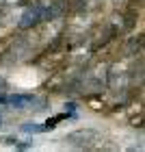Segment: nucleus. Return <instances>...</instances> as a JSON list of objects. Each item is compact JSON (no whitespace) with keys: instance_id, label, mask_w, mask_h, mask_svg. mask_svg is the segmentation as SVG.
Wrapping results in <instances>:
<instances>
[{"instance_id":"obj_6","label":"nucleus","mask_w":145,"mask_h":152,"mask_svg":"<svg viewBox=\"0 0 145 152\" xmlns=\"http://www.w3.org/2000/svg\"><path fill=\"white\" fill-rule=\"evenodd\" d=\"M126 2H128V0H113L115 7H121V4H126Z\"/></svg>"},{"instance_id":"obj_1","label":"nucleus","mask_w":145,"mask_h":152,"mask_svg":"<svg viewBox=\"0 0 145 152\" xmlns=\"http://www.w3.org/2000/svg\"><path fill=\"white\" fill-rule=\"evenodd\" d=\"M98 137H100L98 130H93V128H80V130H74V133L65 135V139H63V141L67 143V146H72V148H80V150H85V148L95 146Z\"/></svg>"},{"instance_id":"obj_2","label":"nucleus","mask_w":145,"mask_h":152,"mask_svg":"<svg viewBox=\"0 0 145 152\" xmlns=\"http://www.w3.org/2000/svg\"><path fill=\"white\" fill-rule=\"evenodd\" d=\"M46 20V2H39V4H30L17 20V28L20 31H28L33 26H37L39 22Z\"/></svg>"},{"instance_id":"obj_4","label":"nucleus","mask_w":145,"mask_h":152,"mask_svg":"<svg viewBox=\"0 0 145 152\" xmlns=\"http://www.w3.org/2000/svg\"><path fill=\"white\" fill-rule=\"evenodd\" d=\"M106 85V72L104 67H98L93 72H87V78H85V87L91 89V91H98Z\"/></svg>"},{"instance_id":"obj_7","label":"nucleus","mask_w":145,"mask_h":152,"mask_svg":"<svg viewBox=\"0 0 145 152\" xmlns=\"http://www.w3.org/2000/svg\"><path fill=\"white\" fill-rule=\"evenodd\" d=\"M0 126H2V117H0Z\"/></svg>"},{"instance_id":"obj_3","label":"nucleus","mask_w":145,"mask_h":152,"mask_svg":"<svg viewBox=\"0 0 145 152\" xmlns=\"http://www.w3.org/2000/svg\"><path fill=\"white\" fill-rule=\"evenodd\" d=\"M108 76V80H106V85L113 89L115 94H123L128 89V83H130V76L128 72H121V70H113V72H106Z\"/></svg>"},{"instance_id":"obj_5","label":"nucleus","mask_w":145,"mask_h":152,"mask_svg":"<svg viewBox=\"0 0 145 152\" xmlns=\"http://www.w3.org/2000/svg\"><path fill=\"white\" fill-rule=\"evenodd\" d=\"M22 130L24 133H44V126H39V124H35V122H28V124L22 126Z\"/></svg>"}]
</instances>
